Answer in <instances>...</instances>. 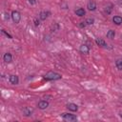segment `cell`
<instances>
[{
  "label": "cell",
  "instance_id": "6da1fadb",
  "mask_svg": "<svg viewBox=\"0 0 122 122\" xmlns=\"http://www.w3.org/2000/svg\"><path fill=\"white\" fill-rule=\"evenodd\" d=\"M61 77H62L61 74L54 71H49L44 75V78L46 80H58V79H61Z\"/></svg>",
  "mask_w": 122,
  "mask_h": 122
},
{
  "label": "cell",
  "instance_id": "7a4b0ae2",
  "mask_svg": "<svg viewBox=\"0 0 122 122\" xmlns=\"http://www.w3.org/2000/svg\"><path fill=\"white\" fill-rule=\"evenodd\" d=\"M62 117L64 118V120L66 121H69V122H75L77 121V117L74 115V114H71V113H62Z\"/></svg>",
  "mask_w": 122,
  "mask_h": 122
},
{
  "label": "cell",
  "instance_id": "3957f363",
  "mask_svg": "<svg viewBox=\"0 0 122 122\" xmlns=\"http://www.w3.org/2000/svg\"><path fill=\"white\" fill-rule=\"evenodd\" d=\"M10 16H11L12 21H13L15 24L19 23V21H20V19H21V14H20L19 11H17V10H12Z\"/></svg>",
  "mask_w": 122,
  "mask_h": 122
},
{
  "label": "cell",
  "instance_id": "277c9868",
  "mask_svg": "<svg viewBox=\"0 0 122 122\" xmlns=\"http://www.w3.org/2000/svg\"><path fill=\"white\" fill-rule=\"evenodd\" d=\"M87 8H88L89 10H94L96 9V4H95V2H94L93 0H90V1L88 2V4H87Z\"/></svg>",
  "mask_w": 122,
  "mask_h": 122
},
{
  "label": "cell",
  "instance_id": "5b68a950",
  "mask_svg": "<svg viewBox=\"0 0 122 122\" xmlns=\"http://www.w3.org/2000/svg\"><path fill=\"white\" fill-rule=\"evenodd\" d=\"M23 113H24L25 116H30V115H31L33 113V110L31 108H30V107H25L23 109Z\"/></svg>",
  "mask_w": 122,
  "mask_h": 122
},
{
  "label": "cell",
  "instance_id": "8992f818",
  "mask_svg": "<svg viewBox=\"0 0 122 122\" xmlns=\"http://www.w3.org/2000/svg\"><path fill=\"white\" fill-rule=\"evenodd\" d=\"M10 82L12 85H17V84L19 83V78H18V76H17V75H14V74L10 75Z\"/></svg>",
  "mask_w": 122,
  "mask_h": 122
},
{
  "label": "cell",
  "instance_id": "52a82bcc",
  "mask_svg": "<svg viewBox=\"0 0 122 122\" xmlns=\"http://www.w3.org/2000/svg\"><path fill=\"white\" fill-rule=\"evenodd\" d=\"M48 107H49V102H48V101L42 100V101H40V102L38 103V108H39L40 110H45V109H47Z\"/></svg>",
  "mask_w": 122,
  "mask_h": 122
},
{
  "label": "cell",
  "instance_id": "ba28073f",
  "mask_svg": "<svg viewBox=\"0 0 122 122\" xmlns=\"http://www.w3.org/2000/svg\"><path fill=\"white\" fill-rule=\"evenodd\" d=\"M79 51H80V52H82V53L88 54L89 51H90V48H89L87 45H81L80 48H79Z\"/></svg>",
  "mask_w": 122,
  "mask_h": 122
},
{
  "label": "cell",
  "instance_id": "9c48e42d",
  "mask_svg": "<svg viewBox=\"0 0 122 122\" xmlns=\"http://www.w3.org/2000/svg\"><path fill=\"white\" fill-rule=\"evenodd\" d=\"M3 59H4V61H5L6 63H10L11 60H12V56H11V54H10V52H7V53L4 54Z\"/></svg>",
  "mask_w": 122,
  "mask_h": 122
},
{
  "label": "cell",
  "instance_id": "30bf717a",
  "mask_svg": "<svg viewBox=\"0 0 122 122\" xmlns=\"http://www.w3.org/2000/svg\"><path fill=\"white\" fill-rule=\"evenodd\" d=\"M67 108H68L70 111H71V112H76V111L78 110V106H77L76 104H74V103H69V104L67 105Z\"/></svg>",
  "mask_w": 122,
  "mask_h": 122
},
{
  "label": "cell",
  "instance_id": "8fae6325",
  "mask_svg": "<svg viewBox=\"0 0 122 122\" xmlns=\"http://www.w3.org/2000/svg\"><path fill=\"white\" fill-rule=\"evenodd\" d=\"M112 22L115 25H120V24H122V17L119 15H115L112 17Z\"/></svg>",
  "mask_w": 122,
  "mask_h": 122
},
{
  "label": "cell",
  "instance_id": "7c38bea8",
  "mask_svg": "<svg viewBox=\"0 0 122 122\" xmlns=\"http://www.w3.org/2000/svg\"><path fill=\"white\" fill-rule=\"evenodd\" d=\"M85 13H86V11H85V10L82 9V8H78L77 10H75V14L78 15V16H80V17H81V16H84Z\"/></svg>",
  "mask_w": 122,
  "mask_h": 122
},
{
  "label": "cell",
  "instance_id": "4fadbf2b",
  "mask_svg": "<svg viewBox=\"0 0 122 122\" xmlns=\"http://www.w3.org/2000/svg\"><path fill=\"white\" fill-rule=\"evenodd\" d=\"M95 43L97 44V46H100V47H105L106 46V42L102 38H96L95 39Z\"/></svg>",
  "mask_w": 122,
  "mask_h": 122
},
{
  "label": "cell",
  "instance_id": "5bb4252c",
  "mask_svg": "<svg viewBox=\"0 0 122 122\" xmlns=\"http://www.w3.org/2000/svg\"><path fill=\"white\" fill-rule=\"evenodd\" d=\"M49 15H50V12L49 11H41L40 14H39V17H40L41 20H45Z\"/></svg>",
  "mask_w": 122,
  "mask_h": 122
},
{
  "label": "cell",
  "instance_id": "9a60e30c",
  "mask_svg": "<svg viewBox=\"0 0 122 122\" xmlns=\"http://www.w3.org/2000/svg\"><path fill=\"white\" fill-rule=\"evenodd\" d=\"M115 36V31L112 30H110L108 32H107V37L110 38V39H113Z\"/></svg>",
  "mask_w": 122,
  "mask_h": 122
},
{
  "label": "cell",
  "instance_id": "2e32d148",
  "mask_svg": "<svg viewBox=\"0 0 122 122\" xmlns=\"http://www.w3.org/2000/svg\"><path fill=\"white\" fill-rule=\"evenodd\" d=\"M112 4H109V5H107L105 7V12L107 14H110L112 12Z\"/></svg>",
  "mask_w": 122,
  "mask_h": 122
},
{
  "label": "cell",
  "instance_id": "e0dca14e",
  "mask_svg": "<svg viewBox=\"0 0 122 122\" xmlns=\"http://www.w3.org/2000/svg\"><path fill=\"white\" fill-rule=\"evenodd\" d=\"M115 66H116V68L118 69V70H122V59H117L116 61H115Z\"/></svg>",
  "mask_w": 122,
  "mask_h": 122
},
{
  "label": "cell",
  "instance_id": "ac0fdd59",
  "mask_svg": "<svg viewBox=\"0 0 122 122\" xmlns=\"http://www.w3.org/2000/svg\"><path fill=\"white\" fill-rule=\"evenodd\" d=\"M93 22H94V19L93 18H88L85 23L88 24V25H92V24H93Z\"/></svg>",
  "mask_w": 122,
  "mask_h": 122
},
{
  "label": "cell",
  "instance_id": "d6986e66",
  "mask_svg": "<svg viewBox=\"0 0 122 122\" xmlns=\"http://www.w3.org/2000/svg\"><path fill=\"white\" fill-rule=\"evenodd\" d=\"M2 33H4V34H5L7 37H9V38H12V37H11V35H10V34H9L8 32H6V30H2Z\"/></svg>",
  "mask_w": 122,
  "mask_h": 122
},
{
  "label": "cell",
  "instance_id": "ffe728a7",
  "mask_svg": "<svg viewBox=\"0 0 122 122\" xmlns=\"http://www.w3.org/2000/svg\"><path fill=\"white\" fill-rule=\"evenodd\" d=\"M28 1H29V3H30V5H34V4L36 3V1H35V0H28Z\"/></svg>",
  "mask_w": 122,
  "mask_h": 122
},
{
  "label": "cell",
  "instance_id": "44dd1931",
  "mask_svg": "<svg viewBox=\"0 0 122 122\" xmlns=\"http://www.w3.org/2000/svg\"><path fill=\"white\" fill-rule=\"evenodd\" d=\"M9 18H10V16H9V14H8V13H5V19H6V20H7V19L9 20Z\"/></svg>",
  "mask_w": 122,
  "mask_h": 122
},
{
  "label": "cell",
  "instance_id": "7402d4cb",
  "mask_svg": "<svg viewBox=\"0 0 122 122\" xmlns=\"http://www.w3.org/2000/svg\"><path fill=\"white\" fill-rule=\"evenodd\" d=\"M79 26H80V27H81V28H83V27H85V26H86V24H85V23H84V22H81V24H80V25H79Z\"/></svg>",
  "mask_w": 122,
  "mask_h": 122
},
{
  "label": "cell",
  "instance_id": "603a6c76",
  "mask_svg": "<svg viewBox=\"0 0 122 122\" xmlns=\"http://www.w3.org/2000/svg\"><path fill=\"white\" fill-rule=\"evenodd\" d=\"M34 23H35V26H38V25H39V24H40V23H39V21H37V20H36V19H35V20H34Z\"/></svg>",
  "mask_w": 122,
  "mask_h": 122
},
{
  "label": "cell",
  "instance_id": "cb8c5ba5",
  "mask_svg": "<svg viewBox=\"0 0 122 122\" xmlns=\"http://www.w3.org/2000/svg\"><path fill=\"white\" fill-rule=\"evenodd\" d=\"M120 117H121V118H122V112H121V113H120Z\"/></svg>",
  "mask_w": 122,
  "mask_h": 122
}]
</instances>
